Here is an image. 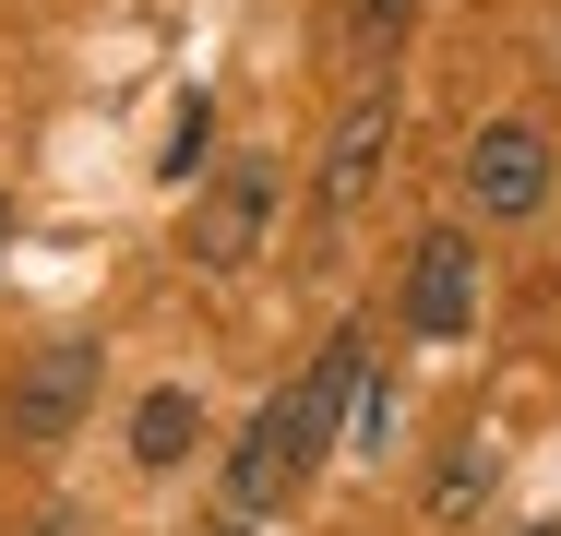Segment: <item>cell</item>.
Segmentation results:
<instances>
[{
	"mask_svg": "<svg viewBox=\"0 0 561 536\" xmlns=\"http://www.w3.org/2000/svg\"><path fill=\"white\" fill-rule=\"evenodd\" d=\"M358 346H370V334H335V346H323V358H311V370H299L263 418L239 429V453H227V501H239V513H275V501L311 477L323 429H335L346 394H358Z\"/></svg>",
	"mask_w": 561,
	"mask_h": 536,
	"instance_id": "1",
	"label": "cell"
},
{
	"mask_svg": "<svg viewBox=\"0 0 561 536\" xmlns=\"http://www.w3.org/2000/svg\"><path fill=\"white\" fill-rule=\"evenodd\" d=\"M466 311H478V250H466L454 226H431L419 263H407V322H419V334H466Z\"/></svg>",
	"mask_w": 561,
	"mask_h": 536,
	"instance_id": "5",
	"label": "cell"
},
{
	"mask_svg": "<svg viewBox=\"0 0 561 536\" xmlns=\"http://www.w3.org/2000/svg\"><path fill=\"white\" fill-rule=\"evenodd\" d=\"M0 250H12V203H0Z\"/></svg>",
	"mask_w": 561,
	"mask_h": 536,
	"instance_id": "10",
	"label": "cell"
},
{
	"mask_svg": "<svg viewBox=\"0 0 561 536\" xmlns=\"http://www.w3.org/2000/svg\"><path fill=\"white\" fill-rule=\"evenodd\" d=\"M346 12H358V36H370V48H382V36H394V24H407V12H419V0H346Z\"/></svg>",
	"mask_w": 561,
	"mask_h": 536,
	"instance_id": "9",
	"label": "cell"
},
{
	"mask_svg": "<svg viewBox=\"0 0 561 536\" xmlns=\"http://www.w3.org/2000/svg\"><path fill=\"white\" fill-rule=\"evenodd\" d=\"M168 179H192L204 167V96H180V119H168V155H156Z\"/></svg>",
	"mask_w": 561,
	"mask_h": 536,
	"instance_id": "8",
	"label": "cell"
},
{
	"mask_svg": "<svg viewBox=\"0 0 561 536\" xmlns=\"http://www.w3.org/2000/svg\"><path fill=\"white\" fill-rule=\"evenodd\" d=\"M192 441H204V406H192V394H180V382H168V394H144V406H131V453H144V465H180V453H192Z\"/></svg>",
	"mask_w": 561,
	"mask_h": 536,
	"instance_id": "7",
	"label": "cell"
},
{
	"mask_svg": "<svg viewBox=\"0 0 561 536\" xmlns=\"http://www.w3.org/2000/svg\"><path fill=\"white\" fill-rule=\"evenodd\" d=\"M382 155H394V107L382 96H358L335 119V143H323V191H311V214H323V238H335L346 214H358V191L382 179Z\"/></svg>",
	"mask_w": 561,
	"mask_h": 536,
	"instance_id": "3",
	"label": "cell"
},
{
	"mask_svg": "<svg viewBox=\"0 0 561 536\" xmlns=\"http://www.w3.org/2000/svg\"><path fill=\"white\" fill-rule=\"evenodd\" d=\"M263 214H275V167H263V155H251V167H227L216 191H204V214H192V250H204V263H251V250H263Z\"/></svg>",
	"mask_w": 561,
	"mask_h": 536,
	"instance_id": "4",
	"label": "cell"
},
{
	"mask_svg": "<svg viewBox=\"0 0 561 536\" xmlns=\"http://www.w3.org/2000/svg\"><path fill=\"white\" fill-rule=\"evenodd\" d=\"M84 394H96V346H48L24 370V394H12V429L24 441H60V429L84 418Z\"/></svg>",
	"mask_w": 561,
	"mask_h": 536,
	"instance_id": "6",
	"label": "cell"
},
{
	"mask_svg": "<svg viewBox=\"0 0 561 536\" xmlns=\"http://www.w3.org/2000/svg\"><path fill=\"white\" fill-rule=\"evenodd\" d=\"M466 203L478 214H538L550 203V143H538L526 119H490V131L466 143Z\"/></svg>",
	"mask_w": 561,
	"mask_h": 536,
	"instance_id": "2",
	"label": "cell"
}]
</instances>
